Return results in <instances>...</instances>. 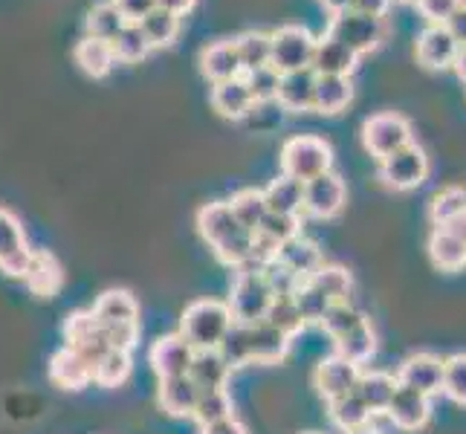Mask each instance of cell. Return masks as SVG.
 <instances>
[{
	"mask_svg": "<svg viewBox=\"0 0 466 434\" xmlns=\"http://www.w3.org/2000/svg\"><path fill=\"white\" fill-rule=\"evenodd\" d=\"M313 90H316V73L310 67L296 73H281L276 102L287 114H304V110H313Z\"/></svg>",
	"mask_w": 466,
	"mask_h": 434,
	"instance_id": "21",
	"label": "cell"
},
{
	"mask_svg": "<svg viewBox=\"0 0 466 434\" xmlns=\"http://www.w3.org/2000/svg\"><path fill=\"white\" fill-rule=\"evenodd\" d=\"M26 289L35 298H56L64 287V269L58 264V258L53 252L46 249H32L29 255V264H26V272L24 278Z\"/></svg>",
	"mask_w": 466,
	"mask_h": 434,
	"instance_id": "15",
	"label": "cell"
},
{
	"mask_svg": "<svg viewBox=\"0 0 466 434\" xmlns=\"http://www.w3.org/2000/svg\"><path fill=\"white\" fill-rule=\"evenodd\" d=\"M443 394L466 406V353L443 359Z\"/></svg>",
	"mask_w": 466,
	"mask_h": 434,
	"instance_id": "48",
	"label": "cell"
},
{
	"mask_svg": "<svg viewBox=\"0 0 466 434\" xmlns=\"http://www.w3.org/2000/svg\"><path fill=\"white\" fill-rule=\"evenodd\" d=\"M29 244L21 220L6 208H0V272L9 278H24L29 264Z\"/></svg>",
	"mask_w": 466,
	"mask_h": 434,
	"instance_id": "11",
	"label": "cell"
},
{
	"mask_svg": "<svg viewBox=\"0 0 466 434\" xmlns=\"http://www.w3.org/2000/svg\"><path fill=\"white\" fill-rule=\"evenodd\" d=\"M232 313L227 301H215V298H200L191 301L183 310L180 318V336L198 350H218L223 342V336L232 328Z\"/></svg>",
	"mask_w": 466,
	"mask_h": 434,
	"instance_id": "2",
	"label": "cell"
},
{
	"mask_svg": "<svg viewBox=\"0 0 466 434\" xmlns=\"http://www.w3.org/2000/svg\"><path fill=\"white\" fill-rule=\"evenodd\" d=\"M198 232H200V237L206 240V244L212 247L215 258L220 264H227L229 269L249 264L252 237L255 235L235 220L227 200L206 203L200 208V212H198Z\"/></svg>",
	"mask_w": 466,
	"mask_h": 434,
	"instance_id": "1",
	"label": "cell"
},
{
	"mask_svg": "<svg viewBox=\"0 0 466 434\" xmlns=\"http://www.w3.org/2000/svg\"><path fill=\"white\" fill-rule=\"evenodd\" d=\"M73 58H76V64L90 78H105L110 70H114V64H116L114 50H110L107 41H96V38H87V35L76 44Z\"/></svg>",
	"mask_w": 466,
	"mask_h": 434,
	"instance_id": "33",
	"label": "cell"
},
{
	"mask_svg": "<svg viewBox=\"0 0 466 434\" xmlns=\"http://www.w3.org/2000/svg\"><path fill=\"white\" fill-rule=\"evenodd\" d=\"M313 287H319L330 301H348L350 298V289H353V278L345 267H333V264H321L310 278Z\"/></svg>",
	"mask_w": 466,
	"mask_h": 434,
	"instance_id": "40",
	"label": "cell"
},
{
	"mask_svg": "<svg viewBox=\"0 0 466 434\" xmlns=\"http://www.w3.org/2000/svg\"><path fill=\"white\" fill-rule=\"evenodd\" d=\"M409 142H411V125L400 114H374L362 125V145L377 159L391 156L394 151L406 148Z\"/></svg>",
	"mask_w": 466,
	"mask_h": 434,
	"instance_id": "8",
	"label": "cell"
},
{
	"mask_svg": "<svg viewBox=\"0 0 466 434\" xmlns=\"http://www.w3.org/2000/svg\"><path fill=\"white\" fill-rule=\"evenodd\" d=\"M264 203L267 212L272 215H296L301 217V203H304V183L290 180V177H279L264 188Z\"/></svg>",
	"mask_w": 466,
	"mask_h": 434,
	"instance_id": "32",
	"label": "cell"
},
{
	"mask_svg": "<svg viewBox=\"0 0 466 434\" xmlns=\"http://www.w3.org/2000/svg\"><path fill=\"white\" fill-rule=\"evenodd\" d=\"M272 289L264 278L261 267L244 264L235 269L232 289H229V313L238 325H255V321H264L267 310L272 304Z\"/></svg>",
	"mask_w": 466,
	"mask_h": 434,
	"instance_id": "3",
	"label": "cell"
},
{
	"mask_svg": "<svg viewBox=\"0 0 466 434\" xmlns=\"http://www.w3.org/2000/svg\"><path fill=\"white\" fill-rule=\"evenodd\" d=\"M276 261H279L281 267L290 269L299 281L310 278L313 272H316L321 264H325V258H321V249L313 244L310 237H304V235H296V237L287 240L284 247H279Z\"/></svg>",
	"mask_w": 466,
	"mask_h": 434,
	"instance_id": "23",
	"label": "cell"
},
{
	"mask_svg": "<svg viewBox=\"0 0 466 434\" xmlns=\"http://www.w3.org/2000/svg\"><path fill=\"white\" fill-rule=\"evenodd\" d=\"M429 414H431L429 397L414 389H406V385H397L391 403L385 409V417L403 431H420L429 423Z\"/></svg>",
	"mask_w": 466,
	"mask_h": 434,
	"instance_id": "17",
	"label": "cell"
},
{
	"mask_svg": "<svg viewBox=\"0 0 466 434\" xmlns=\"http://www.w3.org/2000/svg\"><path fill=\"white\" fill-rule=\"evenodd\" d=\"M414 6L429 21V26H446V21L463 6V0H414Z\"/></svg>",
	"mask_w": 466,
	"mask_h": 434,
	"instance_id": "50",
	"label": "cell"
},
{
	"mask_svg": "<svg viewBox=\"0 0 466 434\" xmlns=\"http://www.w3.org/2000/svg\"><path fill=\"white\" fill-rule=\"evenodd\" d=\"M139 29H142V35H146L151 50H166V46H171L177 41V35H180V18L157 6L154 12H148L146 18L139 21Z\"/></svg>",
	"mask_w": 466,
	"mask_h": 434,
	"instance_id": "35",
	"label": "cell"
},
{
	"mask_svg": "<svg viewBox=\"0 0 466 434\" xmlns=\"http://www.w3.org/2000/svg\"><path fill=\"white\" fill-rule=\"evenodd\" d=\"M293 301H296V308H299V313L304 318V325H319V321L325 318V313L330 310V304H336V301H330L325 293H321L319 287H313L310 281L299 284V289L293 293Z\"/></svg>",
	"mask_w": 466,
	"mask_h": 434,
	"instance_id": "44",
	"label": "cell"
},
{
	"mask_svg": "<svg viewBox=\"0 0 466 434\" xmlns=\"http://www.w3.org/2000/svg\"><path fill=\"white\" fill-rule=\"evenodd\" d=\"M360 374H362L360 365H353V362L342 359L339 353H333V357L321 359L316 365L313 385H316L319 397H325L328 403H333V399H339V397H345L357 389Z\"/></svg>",
	"mask_w": 466,
	"mask_h": 434,
	"instance_id": "13",
	"label": "cell"
},
{
	"mask_svg": "<svg viewBox=\"0 0 466 434\" xmlns=\"http://www.w3.org/2000/svg\"><path fill=\"white\" fill-rule=\"evenodd\" d=\"M417 61L423 64L426 70H449L458 58L461 44L452 38V32L446 26H426L417 38Z\"/></svg>",
	"mask_w": 466,
	"mask_h": 434,
	"instance_id": "16",
	"label": "cell"
},
{
	"mask_svg": "<svg viewBox=\"0 0 466 434\" xmlns=\"http://www.w3.org/2000/svg\"><path fill=\"white\" fill-rule=\"evenodd\" d=\"M127 377H131V353L125 350L110 348L93 362V382L102 389H119Z\"/></svg>",
	"mask_w": 466,
	"mask_h": 434,
	"instance_id": "37",
	"label": "cell"
},
{
	"mask_svg": "<svg viewBox=\"0 0 466 434\" xmlns=\"http://www.w3.org/2000/svg\"><path fill=\"white\" fill-rule=\"evenodd\" d=\"M385 32H389V26H385L382 18H371V15H362V12H342V15H333V21L328 26L325 35L345 44L350 53L357 56H365L377 50V46L382 44Z\"/></svg>",
	"mask_w": 466,
	"mask_h": 434,
	"instance_id": "5",
	"label": "cell"
},
{
	"mask_svg": "<svg viewBox=\"0 0 466 434\" xmlns=\"http://www.w3.org/2000/svg\"><path fill=\"white\" fill-rule=\"evenodd\" d=\"M350 434H382V431H380V429H371V426H362V429L350 431Z\"/></svg>",
	"mask_w": 466,
	"mask_h": 434,
	"instance_id": "59",
	"label": "cell"
},
{
	"mask_svg": "<svg viewBox=\"0 0 466 434\" xmlns=\"http://www.w3.org/2000/svg\"><path fill=\"white\" fill-rule=\"evenodd\" d=\"M235 50L240 58V70L252 73V70H261L269 67V58H272V32L264 29H249L244 35L235 38Z\"/></svg>",
	"mask_w": 466,
	"mask_h": 434,
	"instance_id": "30",
	"label": "cell"
},
{
	"mask_svg": "<svg viewBox=\"0 0 466 434\" xmlns=\"http://www.w3.org/2000/svg\"><path fill=\"white\" fill-rule=\"evenodd\" d=\"M371 417L374 414L365 409V403L353 391L330 403V420L339 426L342 431H348V434L362 429V426H368V423H371Z\"/></svg>",
	"mask_w": 466,
	"mask_h": 434,
	"instance_id": "41",
	"label": "cell"
},
{
	"mask_svg": "<svg viewBox=\"0 0 466 434\" xmlns=\"http://www.w3.org/2000/svg\"><path fill=\"white\" fill-rule=\"evenodd\" d=\"M321 6H325L330 15H342V12L353 9V0H321Z\"/></svg>",
	"mask_w": 466,
	"mask_h": 434,
	"instance_id": "57",
	"label": "cell"
},
{
	"mask_svg": "<svg viewBox=\"0 0 466 434\" xmlns=\"http://www.w3.org/2000/svg\"><path fill=\"white\" fill-rule=\"evenodd\" d=\"M429 177V156L417 142L394 151L391 156L380 159V180L394 191H411L423 186Z\"/></svg>",
	"mask_w": 466,
	"mask_h": 434,
	"instance_id": "6",
	"label": "cell"
},
{
	"mask_svg": "<svg viewBox=\"0 0 466 434\" xmlns=\"http://www.w3.org/2000/svg\"><path fill=\"white\" fill-rule=\"evenodd\" d=\"M200 389L191 377H171V379H159V391H157V403L168 417H191L198 406Z\"/></svg>",
	"mask_w": 466,
	"mask_h": 434,
	"instance_id": "24",
	"label": "cell"
},
{
	"mask_svg": "<svg viewBox=\"0 0 466 434\" xmlns=\"http://www.w3.org/2000/svg\"><path fill=\"white\" fill-rule=\"evenodd\" d=\"M394 4H414V0H394Z\"/></svg>",
	"mask_w": 466,
	"mask_h": 434,
	"instance_id": "60",
	"label": "cell"
},
{
	"mask_svg": "<svg viewBox=\"0 0 466 434\" xmlns=\"http://www.w3.org/2000/svg\"><path fill=\"white\" fill-rule=\"evenodd\" d=\"M200 73L212 85H220V82H229V78L244 76V70H240L238 50H235V38H220V41L206 44L200 50Z\"/></svg>",
	"mask_w": 466,
	"mask_h": 434,
	"instance_id": "19",
	"label": "cell"
},
{
	"mask_svg": "<svg viewBox=\"0 0 466 434\" xmlns=\"http://www.w3.org/2000/svg\"><path fill=\"white\" fill-rule=\"evenodd\" d=\"M316 38L310 35V29L287 24L281 29L272 32V58L269 67H276L279 73H296L308 70L313 61Z\"/></svg>",
	"mask_w": 466,
	"mask_h": 434,
	"instance_id": "7",
	"label": "cell"
},
{
	"mask_svg": "<svg viewBox=\"0 0 466 434\" xmlns=\"http://www.w3.org/2000/svg\"><path fill=\"white\" fill-rule=\"evenodd\" d=\"M394 0H353V12H362V15H371V18H382L389 15Z\"/></svg>",
	"mask_w": 466,
	"mask_h": 434,
	"instance_id": "52",
	"label": "cell"
},
{
	"mask_svg": "<svg viewBox=\"0 0 466 434\" xmlns=\"http://www.w3.org/2000/svg\"><path fill=\"white\" fill-rule=\"evenodd\" d=\"M336 353H339L342 359H348V362L362 368L377 353V333L371 328V321L365 318L362 325L348 330L342 339H336Z\"/></svg>",
	"mask_w": 466,
	"mask_h": 434,
	"instance_id": "34",
	"label": "cell"
},
{
	"mask_svg": "<svg viewBox=\"0 0 466 434\" xmlns=\"http://www.w3.org/2000/svg\"><path fill=\"white\" fill-rule=\"evenodd\" d=\"M394 391H397V377L385 371H362L357 379V389H353V394L362 399L371 414H385Z\"/></svg>",
	"mask_w": 466,
	"mask_h": 434,
	"instance_id": "28",
	"label": "cell"
},
{
	"mask_svg": "<svg viewBox=\"0 0 466 434\" xmlns=\"http://www.w3.org/2000/svg\"><path fill=\"white\" fill-rule=\"evenodd\" d=\"M110 50H114V58L119 64H139L142 58H148L151 46L146 35H142L139 24H125V29L110 41Z\"/></svg>",
	"mask_w": 466,
	"mask_h": 434,
	"instance_id": "42",
	"label": "cell"
},
{
	"mask_svg": "<svg viewBox=\"0 0 466 434\" xmlns=\"http://www.w3.org/2000/svg\"><path fill=\"white\" fill-rule=\"evenodd\" d=\"M198 0H157V6L159 9H166L171 15H177V18H186V15L195 9Z\"/></svg>",
	"mask_w": 466,
	"mask_h": 434,
	"instance_id": "55",
	"label": "cell"
},
{
	"mask_svg": "<svg viewBox=\"0 0 466 434\" xmlns=\"http://www.w3.org/2000/svg\"><path fill=\"white\" fill-rule=\"evenodd\" d=\"M191 359H195V348H191L180 333L159 336L148 350V362L154 368L157 379H171V377H186Z\"/></svg>",
	"mask_w": 466,
	"mask_h": 434,
	"instance_id": "12",
	"label": "cell"
},
{
	"mask_svg": "<svg viewBox=\"0 0 466 434\" xmlns=\"http://www.w3.org/2000/svg\"><path fill=\"white\" fill-rule=\"evenodd\" d=\"M264 321H269L272 328H279L281 333H287L290 339H293L296 333H301L304 328H308V325H304L301 313H299V308H296L293 296H276V298H272Z\"/></svg>",
	"mask_w": 466,
	"mask_h": 434,
	"instance_id": "46",
	"label": "cell"
},
{
	"mask_svg": "<svg viewBox=\"0 0 466 434\" xmlns=\"http://www.w3.org/2000/svg\"><path fill=\"white\" fill-rule=\"evenodd\" d=\"M350 99H353L350 76H316V90H313L316 114L336 116L350 105Z\"/></svg>",
	"mask_w": 466,
	"mask_h": 434,
	"instance_id": "26",
	"label": "cell"
},
{
	"mask_svg": "<svg viewBox=\"0 0 466 434\" xmlns=\"http://www.w3.org/2000/svg\"><path fill=\"white\" fill-rule=\"evenodd\" d=\"M310 434H313V431H310Z\"/></svg>",
	"mask_w": 466,
	"mask_h": 434,
	"instance_id": "61",
	"label": "cell"
},
{
	"mask_svg": "<svg viewBox=\"0 0 466 434\" xmlns=\"http://www.w3.org/2000/svg\"><path fill=\"white\" fill-rule=\"evenodd\" d=\"M345 200H348V188L342 183V177L328 171L304 183L301 212H308L310 217H319V220H330L345 208Z\"/></svg>",
	"mask_w": 466,
	"mask_h": 434,
	"instance_id": "9",
	"label": "cell"
},
{
	"mask_svg": "<svg viewBox=\"0 0 466 434\" xmlns=\"http://www.w3.org/2000/svg\"><path fill=\"white\" fill-rule=\"evenodd\" d=\"M290 336L272 328L269 321L249 325V357L252 365H279L290 353Z\"/></svg>",
	"mask_w": 466,
	"mask_h": 434,
	"instance_id": "20",
	"label": "cell"
},
{
	"mask_svg": "<svg viewBox=\"0 0 466 434\" xmlns=\"http://www.w3.org/2000/svg\"><path fill=\"white\" fill-rule=\"evenodd\" d=\"M397 385H406L426 397L443 391V359L435 353H414L397 371Z\"/></svg>",
	"mask_w": 466,
	"mask_h": 434,
	"instance_id": "14",
	"label": "cell"
},
{
	"mask_svg": "<svg viewBox=\"0 0 466 434\" xmlns=\"http://www.w3.org/2000/svg\"><path fill=\"white\" fill-rule=\"evenodd\" d=\"M64 339H67V348L78 350L90 362H96L102 353L110 350L107 333L90 310H76L64 318Z\"/></svg>",
	"mask_w": 466,
	"mask_h": 434,
	"instance_id": "10",
	"label": "cell"
},
{
	"mask_svg": "<svg viewBox=\"0 0 466 434\" xmlns=\"http://www.w3.org/2000/svg\"><path fill=\"white\" fill-rule=\"evenodd\" d=\"M466 212V188H443L438 191L435 197H431V206H429V217L435 227H446L449 220L458 217Z\"/></svg>",
	"mask_w": 466,
	"mask_h": 434,
	"instance_id": "47",
	"label": "cell"
},
{
	"mask_svg": "<svg viewBox=\"0 0 466 434\" xmlns=\"http://www.w3.org/2000/svg\"><path fill=\"white\" fill-rule=\"evenodd\" d=\"M279 78L281 73L276 67H261V70H252L244 76V82L252 93L255 105H264V102H276V93H279Z\"/></svg>",
	"mask_w": 466,
	"mask_h": 434,
	"instance_id": "49",
	"label": "cell"
},
{
	"mask_svg": "<svg viewBox=\"0 0 466 434\" xmlns=\"http://www.w3.org/2000/svg\"><path fill=\"white\" fill-rule=\"evenodd\" d=\"M443 229H446V232H452L455 237H461L463 244H466V212H463V215H458V217H452V220H449Z\"/></svg>",
	"mask_w": 466,
	"mask_h": 434,
	"instance_id": "56",
	"label": "cell"
},
{
	"mask_svg": "<svg viewBox=\"0 0 466 434\" xmlns=\"http://www.w3.org/2000/svg\"><path fill=\"white\" fill-rule=\"evenodd\" d=\"M188 377L200 391H215V389H227L229 385L232 368L223 362L218 350H198L195 359H191Z\"/></svg>",
	"mask_w": 466,
	"mask_h": 434,
	"instance_id": "29",
	"label": "cell"
},
{
	"mask_svg": "<svg viewBox=\"0 0 466 434\" xmlns=\"http://www.w3.org/2000/svg\"><path fill=\"white\" fill-rule=\"evenodd\" d=\"M218 353L223 357L232 371L235 368H244V365H252V357H249V325H238L232 321V328L223 336V342L218 345Z\"/></svg>",
	"mask_w": 466,
	"mask_h": 434,
	"instance_id": "43",
	"label": "cell"
},
{
	"mask_svg": "<svg viewBox=\"0 0 466 434\" xmlns=\"http://www.w3.org/2000/svg\"><path fill=\"white\" fill-rule=\"evenodd\" d=\"M125 18L119 15V9L110 4V0H105V4H96L90 12H87V38H96V41H114L119 32L125 29Z\"/></svg>",
	"mask_w": 466,
	"mask_h": 434,
	"instance_id": "38",
	"label": "cell"
},
{
	"mask_svg": "<svg viewBox=\"0 0 466 434\" xmlns=\"http://www.w3.org/2000/svg\"><path fill=\"white\" fill-rule=\"evenodd\" d=\"M333 166V148L321 136H293L281 148V174L290 180L308 183Z\"/></svg>",
	"mask_w": 466,
	"mask_h": 434,
	"instance_id": "4",
	"label": "cell"
},
{
	"mask_svg": "<svg viewBox=\"0 0 466 434\" xmlns=\"http://www.w3.org/2000/svg\"><path fill=\"white\" fill-rule=\"evenodd\" d=\"M200 434H247V426L238 420V417H227V420H218L212 426H203Z\"/></svg>",
	"mask_w": 466,
	"mask_h": 434,
	"instance_id": "53",
	"label": "cell"
},
{
	"mask_svg": "<svg viewBox=\"0 0 466 434\" xmlns=\"http://www.w3.org/2000/svg\"><path fill=\"white\" fill-rule=\"evenodd\" d=\"M452 70L458 73L461 82H466V46H461V50H458V58L452 64Z\"/></svg>",
	"mask_w": 466,
	"mask_h": 434,
	"instance_id": "58",
	"label": "cell"
},
{
	"mask_svg": "<svg viewBox=\"0 0 466 434\" xmlns=\"http://www.w3.org/2000/svg\"><path fill=\"white\" fill-rule=\"evenodd\" d=\"M360 56L350 53L345 44L333 41L328 35L316 38V50H313V61H310V70L316 76H350L357 70Z\"/></svg>",
	"mask_w": 466,
	"mask_h": 434,
	"instance_id": "22",
	"label": "cell"
},
{
	"mask_svg": "<svg viewBox=\"0 0 466 434\" xmlns=\"http://www.w3.org/2000/svg\"><path fill=\"white\" fill-rule=\"evenodd\" d=\"M362 321H365V316L357 308H353L350 301H336V304H330V310L325 313V318L319 321V328L336 342V339H342L348 330L362 325Z\"/></svg>",
	"mask_w": 466,
	"mask_h": 434,
	"instance_id": "45",
	"label": "cell"
},
{
	"mask_svg": "<svg viewBox=\"0 0 466 434\" xmlns=\"http://www.w3.org/2000/svg\"><path fill=\"white\" fill-rule=\"evenodd\" d=\"M235 220L244 229H249L255 235V229L261 227V220L267 217V203H264V191L261 188H240L238 195H232V200H227Z\"/></svg>",
	"mask_w": 466,
	"mask_h": 434,
	"instance_id": "36",
	"label": "cell"
},
{
	"mask_svg": "<svg viewBox=\"0 0 466 434\" xmlns=\"http://www.w3.org/2000/svg\"><path fill=\"white\" fill-rule=\"evenodd\" d=\"M446 29L452 32V38H455L461 46H466V0H463V6L452 15V18L446 21Z\"/></svg>",
	"mask_w": 466,
	"mask_h": 434,
	"instance_id": "54",
	"label": "cell"
},
{
	"mask_svg": "<svg viewBox=\"0 0 466 434\" xmlns=\"http://www.w3.org/2000/svg\"><path fill=\"white\" fill-rule=\"evenodd\" d=\"M429 258L441 272H458L466 267V244L452 232L438 227L429 237Z\"/></svg>",
	"mask_w": 466,
	"mask_h": 434,
	"instance_id": "31",
	"label": "cell"
},
{
	"mask_svg": "<svg viewBox=\"0 0 466 434\" xmlns=\"http://www.w3.org/2000/svg\"><path fill=\"white\" fill-rule=\"evenodd\" d=\"M212 107L223 119H244L255 110V99L244 82V76L229 78V82L212 85Z\"/></svg>",
	"mask_w": 466,
	"mask_h": 434,
	"instance_id": "25",
	"label": "cell"
},
{
	"mask_svg": "<svg viewBox=\"0 0 466 434\" xmlns=\"http://www.w3.org/2000/svg\"><path fill=\"white\" fill-rule=\"evenodd\" d=\"M198 426H212L218 420H227V417H235V399L229 394V389H215V391H200L195 414Z\"/></svg>",
	"mask_w": 466,
	"mask_h": 434,
	"instance_id": "39",
	"label": "cell"
},
{
	"mask_svg": "<svg viewBox=\"0 0 466 434\" xmlns=\"http://www.w3.org/2000/svg\"><path fill=\"white\" fill-rule=\"evenodd\" d=\"M127 24H139L148 12L157 9V0H110Z\"/></svg>",
	"mask_w": 466,
	"mask_h": 434,
	"instance_id": "51",
	"label": "cell"
},
{
	"mask_svg": "<svg viewBox=\"0 0 466 434\" xmlns=\"http://www.w3.org/2000/svg\"><path fill=\"white\" fill-rule=\"evenodd\" d=\"M50 379L64 391H82L93 382V362L78 350L64 345L50 359Z\"/></svg>",
	"mask_w": 466,
	"mask_h": 434,
	"instance_id": "18",
	"label": "cell"
},
{
	"mask_svg": "<svg viewBox=\"0 0 466 434\" xmlns=\"http://www.w3.org/2000/svg\"><path fill=\"white\" fill-rule=\"evenodd\" d=\"M90 313L99 318L105 328L131 325V321H139V304H137L131 289H107V293H102L99 298H96Z\"/></svg>",
	"mask_w": 466,
	"mask_h": 434,
	"instance_id": "27",
	"label": "cell"
}]
</instances>
